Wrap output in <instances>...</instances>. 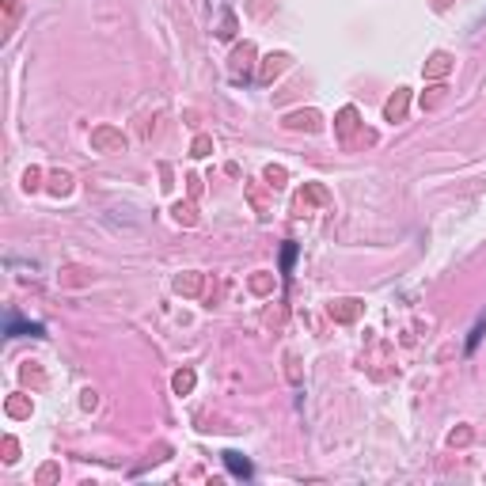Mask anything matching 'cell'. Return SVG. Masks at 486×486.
<instances>
[{"mask_svg":"<svg viewBox=\"0 0 486 486\" xmlns=\"http://www.w3.org/2000/svg\"><path fill=\"white\" fill-rule=\"evenodd\" d=\"M224 467H228L232 475H236V479H251V475H255V467H251V460L247 456H240V452H224Z\"/></svg>","mask_w":486,"mask_h":486,"instance_id":"cell-1","label":"cell"},{"mask_svg":"<svg viewBox=\"0 0 486 486\" xmlns=\"http://www.w3.org/2000/svg\"><path fill=\"white\" fill-rule=\"evenodd\" d=\"M8 335H35V338H42V323H23V319H15V315H8Z\"/></svg>","mask_w":486,"mask_h":486,"instance_id":"cell-2","label":"cell"},{"mask_svg":"<svg viewBox=\"0 0 486 486\" xmlns=\"http://www.w3.org/2000/svg\"><path fill=\"white\" fill-rule=\"evenodd\" d=\"M293 262H296V243H289V247L281 251V274L293 270Z\"/></svg>","mask_w":486,"mask_h":486,"instance_id":"cell-3","label":"cell"}]
</instances>
